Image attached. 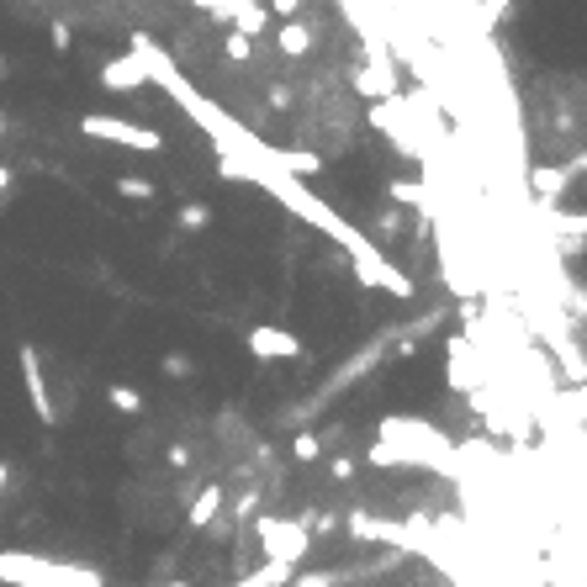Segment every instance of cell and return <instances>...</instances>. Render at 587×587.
Returning <instances> with one entry per match:
<instances>
[{
	"label": "cell",
	"instance_id": "1",
	"mask_svg": "<svg viewBox=\"0 0 587 587\" xmlns=\"http://www.w3.org/2000/svg\"><path fill=\"white\" fill-rule=\"evenodd\" d=\"M371 466H434V471L450 476L455 450L434 424H424V418H381L376 445H371Z\"/></svg>",
	"mask_w": 587,
	"mask_h": 587
},
{
	"label": "cell",
	"instance_id": "2",
	"mask_svg": "<svg viewBox=\"0 0 587 587\" xmlns=\"http://www.w3.org/2000/svg\"><path fill=\"white\" fill-rule=\"evenodd\" d=\"M0 582L6 587H101V572L80 561H53L32 550H0Z\"/></svg>",
	"mask_w": 587,
	"mask_h": 587
},
{
	"label": "cell",
	"instance_id": "3",
	"mask_svg": "<svg viewBox=\"0 0 587 587\" xmlns=\"http://www.w3.org/2000/svg\"><path fill=\"white\" fill-rule=\"evenodd\" d=\"M260 545H265V561H281V566H302L307 561V524L302 519H281V513H260Z\"/></svg>",
	"mask_w": 587,
	"mask_h": 587
},
{
	"label": "cell",
	"instance_id": "4",
	"mask_svg": "<svg viewBox=\"0 0 587 587\" xmlns=\"http://www.w3.org/2000/svg\"><path fill=\"white\" fill-rule=\"evenodd\" d=\"M80 133L96 138V143H117V149H138V154H159L164 149V138L154 133V127H138L127 117H101V112L80 117Z\"/></svg>",
	"mask_w": 587,
	"mask_h": 587
},
{
	"label": "cell",
	"instance_id": "5",
	"mask_svg": "<svg viewBox=\"0 0 587 587\" xmlns=\"http://www.w3.org/2000/svg\"><path fill=\"white\" fill-rule=\"evenodd\" d=\"M154 75H149V38H133V53H122V59H112L101 69V85L117 90V96H133V90H143Z\"/></svg>",
	"mask_w": 587,
	"mask_h": 587
},
{
	"label": "cell",
	"instance_id": "6",
	"mask_svg": "<svg viewBox=\"0 0 587 587\" xmlns=\"http://www.w3.org/2000/svg\"><path fill=\"white\" fill-rule=\"evenodd\" d=\"M186 6H196L201 16H217V22H233L244 38L270 27V11L260 6V0H186Z\"/></svg>",
	"mask_w": 587,
	"mask_h": 587
},
{
	"label": "cell",
	"instance_id": "7",
	"mask_svg": "<svg viewBox=\"0 0 587 587\" xmlns=\"http://www.w3.org/2000/svg\"><path fill=\"white\" fill-rule=\"evenodd\" d=\"M16 365H22V392H27V408L38 413V424H59V408H53V397H48V376H43L38 350L22 344V350H16Z\"/></svg>",
	"mask_w": 587,
	"mask_h": 587
},
{
	"label": "cell",
	"instance_id": "8",
	"mask_svg": "<svg viewBox=\"0 0 587 587\" xmlns=\"http://www.w3.org/2000/svg\"><path fill=\"white\" fill-rule=\"evenodd\" d=\"M249 355L254 360H297L302 355V339L291 334V328L260 323V328H249Z\"/></svg>",
	"mask_w": 587,
	"mask_h": 587
},
{
	"label": "cell",
	"instance_id": "9",
	"mask_svg": "<svg viewBox=\"0 0 587 587\" xmlns=\"http://www.w3.org/2000/svg\"><path fill=\"white\" fill-rule=\"evenodd\" d=\"M217 513H223V487H201L196 503L186 508V524L191 529H207V524H217Z\"/></svg>",
	"mask_w": 587,
	"mask_h": 587
},
{
	"label": "cell",
	"instance_id": "10",
	"mask_svg": "<svg viewBox=\"0 0 587 587\" xmlns=\"http://www.w3.org/2000/svg\"><path fill=\"white\" fill-rule=\"evenodd\" d=\"M275 48H281L286 59H302V53L313 48V32H307V22H297V16H291V22L275 32Z\"/></svg>",
	"mask_w": 587,
	"mask_h": 587
},
{
	"label": "cell",
	"instance_id": "11",
	"mask_svg": "<svg viewBox=\"0 0 587 587\" xmlns=\"http://www.w3.org/2000/svg\"><path fill=\"white\" fill-rule=\"evenodd\" d=\"M291 572H297V566H281V561H265L260 572H249L244 582H233V587H286L291 582Z\"/></svg>",
	"mask_w": 587,
	"mask_h": 587
},
{
	"label": "cell",
	"instance_id": "12",
	"mask_svg": "<svg viewBox=\"0 0 587 587\" xmlns=\"http://www.w3.org/2000/svg\"><path fill=\"white\" fill-rule=\"evenodd\" d=\"M106 397H112V408H122V413H143V392L138 387H112Z\"/></svg>",
	"mask_w": 587,
	"mask_h": 587
},
{
	"label": "cell",
	"instance_id": "13",
	"mask_svg": "<svg viewBox=\"0 0 587 587\" xmlns=\"http://www.w3.org/2000/svg\"><path fill=\"white\" fill-rule=\"evenodd\" d=\"M117 191H122V196H133V201H149V196H154V180H143V175H122V180H117Z\"/></svg>",
	"mask_w": 587,
	"mask_h": 587
},
{
	"label": "cell",
	"instance_id": "14",
	"mask_svg": "<svg viewBox=\"0 0 587 587\" xmlns=\"http://www.w3.org/2000/svg\"><path fill=\"white\" fill-rule=\"evenodd\" d=\"M223 48H228V59H233V64H249V59H254V43H249L238 27L228 32V43H223Z\"/></svg>",
	"mask_w": 587,
	"mask_h": 587
},
{
	"label": "cell",
	"instance_id": "15",
	"mask_svg": "<svg viewBox=\"0 0 587 587\" xmlns=\"http://www.w3.org/2000/svg\"><path fill=\"white\" fill-rule=\"evenodd\" d=\"M207 223H212V212L201 207V201H191V207H180V228H191V233H196V228H207Z\"/></svg>",
	"mask_w": 587,
	"mask_h": 587
},
{
	"label": "cell",
	"instance_id": "16",
	"mask_svg": "<svg viewBox=\"0 0 587 587\" xmlns=\"http://www.w3.org/2000/svg\"><path fill=\"white\" fill-rule=\"evenodd\" d=\"M291 455H297V461H318V455H323V439H318V434H297Z\"/></svg>",
	"mask_w": 587,
	"mask_h": 587
},
{
	"label": "cell",
	"instance_id": "17",
	"mask_svg": "<svg viewBox=\"0 0 587 587\" xmlns=\"http://www.w3.org/2000/svg\"><path fill=\"white\" fill-rule=\"evenodd\" d=\"M503 11H508V0H482V11H476V16H482V27H492Z\"/></svg>",
	"mask_w": 587,
	"mask_h": 587
},
{
	"label": "cell",
	"instance_id": "18",
	"mask_svg": "<svg viewBox=\"0 0 587 587\" xmlns=\"http://www.w3.org/2000/svg\"><path fill=\"white\" fill-rule=\"evenodd\" d=\"M297 11H302V0H270V16H281V22H291Z\"/></svg>",
	"mask_w": 587,
	"mask_h": 587
},
{
	"label": "cell",
	"instance_id": "19",
	"mask_svg": "<svg viewBox=\"0 0 587 587\" xmlns=\"http://www.w3.org/2000/svg\"><path fill=\"white\" fill-rule=\"evenodd\" d=\"M48 38H53V48H59V53H69V43H75V32H69L64 22H53V32H48Z\"/></svg>",
	"mask_w": 587,
	"mask_h": 587
},
{
	"label": "cell",
	"instance_id": "20",
	"mask_svg": "<svg viewBox=\"0 0 587 587\" xmlns=\"http://www.w3.org/2000/svg\"><path fill=\"white\" fill-rule=\"evenodd\" d=\"M561 180H566L561 170H540V180H535V186H540V191L550 196V191H561Z\"/></svg>",
	"mask_w": 587,
	"mask_h": 587
},
{
	"label": "cell",
	"instance_id": "21",
	"mask_svg": "<svg viewBox=\"0 0 587 587\" xmlns=\"http://www.w3.org/2000/svg\"><path fill=\"white\" fill-rule=\"evenodd\" d=\"M6 482H11V466H6V461H0V487H6Z\"/></svg>",
	"mask_w": 587,
	"mask_h": 587
},
{
	"label": "cell",
	"instance_id": "22",
	"mask_svg": "<svg viewBox=\"0 0 587 587\" xmlns=\"http://www.w3.org/2000/svg\"><path fill=\"white\" fill-rule=\"evenodd\" d=\"M11 186V170H0V191H6Z\"/></svg>",
	"mask_w": 587,
	"mask_h": 587
},
{
	"label": "cell",
	"instance_id": "23",
	"mask_svg": "<svg viewBox=\"0 0 587 587\" xmlns=\"http://www.w3.org/2000/svg\"><path fill=\"white\" fill-rule=\"evenodd\" d=\"M164 587H191V582H164Z\"/></svg>",
	"mask_w": 587,
	"mask_h": 587
},
{
	"label": "cell",
	"instance_id": "24",
	"mask_svg": "<svg viewBox=\"0 0 587 587\" xmlns=\"http://www.w3.org/2000/svg\"><path fill=\"white\" fill-rule=\"evenodd\" d=\"M0 80H6V64H0Z\"/></svg>",
	"mask_w": 587,
	"mask_h": 587
},
{
	"label": "cell",
	"instance_id": "25",
	"mask_svg": "<svg viewBox=\"0 0 587 587\" xmlns=\"http://www.w3.org/2000/svg\"><path fill=\"white\" fill-rule=\"evenodd\" d=\"M0 133H6V117H0Z\"/></svg>",
	"mask_w": 587,
	"mask_h": 587
}]
</instances>
